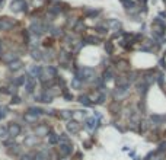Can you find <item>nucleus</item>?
Listing matches in <instances>:
<instances>
[{
  "label": "nucleus",
  "instance_id": "nucleus-1",
  "mask_svg": "<svg viewBox=\"0 0 166 160\" xmlns=\"http://www.w3.org/2000/svg\"><path fill=\"white\" fill-rule=\"evenodd\" d=\"M8 132H9V135H10L12 138H15V137H18V135L22 132V128H21L19 124L12 122V124H9V127H8Z\"/></svg>",
  "mask_w": 166,
  "mask_h": 160
},
{
  "label": "nucleus",
  "instance_id": "nucleus-2",
  "mask_svg": "<svg viewBox=\"0 0 166 160\" xmlns=\"http://www.w3.org/2000/svg\"><path fill=\"white\" fill-rule=\"evenodd\" d=\"M10 9L13 12H23V10H26V3L23 0H13L10 4Z\"/></svg>",
  "mask_w": 166,
  "mask_h": 160
},
{
  "label": "nucleus",
  "instance_id": "nucleus-3",
  "mask_svg": "<svg viewBox=\"0 0 166 160\" xmlns=\"http://www.w3.org/2000/svg\"><path fill=\"white\" fill-rule=\"evenodd\" d=\"M67 131L68 132H72V134H77V132L80 131V124H79L77 121H68Z\"/></svg>",
  "mask_w": 166,
  "mask_h": 160
},
{
  "label": "nucleus",
  "instance_id": "nucleus-4",
  "mask_svg": "<svg viewBox=\"0 0 166 160\" xmlns=\"http://www.w3.org/2000/svg\"><path fill=\"white\" fill-rule=\"evenodd\" d=\"M85 127L88 130L93 131L96 127H99V119H95V118H86L85 119Z\"/></svg>",
  "mask_w": 166,
  "mask_h": 160
},
{
  "label": "nucleus",
  "instance_id": "nucleus-5",
  "mask_svg": "<svg viewBox=\"0 0 166 160\" xmlns=\"http://www.w3.org/2000/svg\"><path fill=\"white\" fill-rule=\"evenodd\" d=\"M31 32H32L34 35H37V37H39V35L44 32L43 25H41L39 22H38V23H37V22H34V23L31 25Z\"/></svg>",
  "mask_w": 166,
  "mask_h": 160
},
{
  "label": "nucleus",
  "instance_id": "nucleus-6",
  "mask_svg": "<svg viewBox=\"0 0 166 160\" xmlns=\"http://www.w3.org/2000/svg\"><path fill=\"white\" fill-rule=\"evenodd\" d=\"M147 90H149V84L146 83L144 80H141V82L137 83V92L140 93L141 96H144L146 93H147Z\"/></svg>",
  "mask_w": 166,
  "mask_h": 160
},
{
  "label": "nucleus",
  "instance_id": "nucleus-7",
  "mask_svg": "<svg viewBox=\"0 0 166 160\" xmlns=\"http://www.w3.org/2000/svg\"><path fill=\"white\" fill-rule=\"evenodd\" d=\"M58 152L63 154V156H68L70 153L73 152V147H72V144H60V147H58Z\"/></svg>",
  "mask_w": 166,
  "mask_h": 160
},
{
  "label": "nucleus",
  "instance_id": "nucleus-8",
  "mask_svg": "<svg viewBox=\"0 0 166 160\" xmlns=\"http://www.w3.org/2000/svg\"><path fill=\"white\" fill-rule=\"evenodd\" d=\"M128 89H130V84H128V86H118L117 90H115V96H117V98L125 96V95L128 93Z\"/></svg>",
  "mask_w": 166,
  "mask_h": 160
},
{
  "label": "nucleus",
  "instance_id": "nucleus-9",
  "mask_svg": "<svg viewBox=\"0 0 166 160\" xmlns=\"http://www.w3.org/2000/svg\"><path fill=\"white\" fill-rule=\"evenodd\" d=\"M12 26H13V22H10L8 18L0 19V31H8V29H10Z\"/></svg>",
  "mask_w": 166,
  "mask_h": 160
},
{
  "label": "nucleus",
  "instance_id": "nucleus-10",
  "mask_svg": "<svg viewBox=\"0 0 166 160\" xmlns=\"http://www.w3.org/2000/svg\"><path fill=\"white\" fill-rule=\"evenodd\" d=\"M35 135H37V137H45V135H48V127L38 125L37 130H35Z\"/></svg>",
  "mask_w": 166,
  "mask_h": 160
},
{
  "label": "nucleus",
  "instance_id": "nucleus-11",
  "mask_svg": "<svg viewBox=\"0 0 166 160\" xmlns=\"http://www.w3.org/2000/svg\"><path fill=\"white\" fill-rule=\"evenodd\" d=\"M2 58H3L4 63L10 64V63H13V61H16L18 60V54H15V52H9V54H4Z\"/></svg>",
  "mask_w": 166,
  "mask_h": 160
},
{
  "label": "nucleus",
  "instance_id": "nucleus-12",
  "mask_svg": "<svg viewBox=\"0 0 166 160\" xmlns=\"http://www.w3.org/2000/svg\"><path fill=\"white\" fill-rule=\"evenodd\" d=\"M23 67V64H22L21 60H16V61H13V63L9 64V70L10 72H18V70H21Z\"/></svg>",
  "mask_w": 166,
  "mask_h": 160
},
{
  "label": "nucleus",
  "instance_id": "nucleus-13",
  "mask_svg": "<svg viewBox=\"0 0 166 160\" xmlns=\"http://www.w3.org/2000/svg\"><path fill=\"white\" fill-rule=\"evenodd\" d=\"M45 74H47L50 79H53V77H57V68L53 67V66H48V67H45Z\"/></svg>",
  "mask_w": 166,
  "mask_h": 160
},
{
  "label": "nucleus",
  "instance_id": "nucleus-14",
  "mask_svg": "<svg viewBox=\"0 0 166 160\" xmlns=\"http://www.w3.org/2000/svg\"><path fill=\"white\" fill-rule=\"evenodd\" d=\"M37 143H38L37 135H28V137L25 138V144H26V146H35Z\"/></svg>",
  "mask_w": 166,
  "mask_h": 160
},
{
  "label": "nucleus",
  "instance_id": "nucleus-15",
  "mask_svg": "<svg viewBox=\"0 0 166 160\" xmlns=\"http://www.w3.org/2000/svg\"><path fill=\"white\" fill-rule=\"evenodd\" d=\"M150 119H152V122H153L154 125H160V124L163 122V119H165V117H163V115H156L154 114V115H152V118Z\"/></svg>",
  "mask_w": 166,
  "mask_h": 160
},
{
  "label": "nucleus",
  "instance_id": "nucleus-16",
  "mask_svg": "<svg viewBox=\"0 0 166 160\" xmlns=\"http://www.w3.org/2000/svg\"><path fill=\"white\" fill-rule=\"evenodd\" d=\"M60 117L63 119H72L73 118V112L72 111H60Z\"/></svg>",
  "mask_w": 166,
  "mask_h": 160
},
{
  "label": "nucleus",
  "instance_id": "nucleus-17",
  "mask_svg": "<svg viewBox=\"0 0 166 160\" xmlns=\"http://www.w3.org/2000/svg\"><path fill=\"white\" fill-rule=\"evenodd\" d=\"M119 26H121V22L117 21V19H111V21H108V28H114V29H118Z\"/></svg>",
  "mask_w": 166,
  "mask_h": 160
},
{
  "label": "nucleus",
  "instance_id": "nucleus-18",
  "mask_svg": "<svg viewBox=\"0 0 166 160\" xmlns=\"http://www.w3.org/2000/svg\"><path fill=\"white\" fill-rule=\"evenodd\" d=\"M79 102H80L82 105H85V106H90L92 105V102H90V99L86 95H82L80 98H79Z\"/></svg>",
  "mask_w": 166,
  "mask_h": 160
},
{
  "label": "nucleus",
  "instance_id": "nucleus-19",
  "mask_svg": "<svg viewBox=\"0 0 166 160\" xmlns=\"http://www.w3.org/2000/svg\"><path fill=\"white\" fill-rule=\"evenodd\" d=\"M23 118H25V121H26V122H31V124H32V122H37V119H38V117H37V115H32V114H29V112H26V114H25V117H23Z\"/></svg>",
  "mask_w": 166,
  "mask_h": 160
},
{
  "label": "nucleus",
  "instance_id": "nucleus-20",
  "mask_svg": "<svg viewBox=\"0 0 166 160\" xmlns=\"http://www.w3.org/2000/svg\"><path fill=\"white\" fill-rule=\"evenodd\" d=\"M31 57H32L34 60H41V58H43V54H41V51H39V50L32 48V51H31Z\"/></svg>",
  "mask_w": 166,
  "mask_h": 160
},
{
  "label": "nucleus",
  "instance_id": "nucleus-21",
  "mask_svg": "<svg viewBox=\"0 0 166 160\" xmlns=\"http://www.w3.org/2000/svg\"><path fill=\"white\" fill-rule=\"evenodd\" d=\"M58 144H70L68 135L67 134H60L58 135Z\"/></svg>",
  "mask_w": 166,
  "mask_h": 160
},
{
  "label": "nucleus",
  "instance_id": "nucleus-22",
  "mask_svg": "<svg viewBox=\"0 0 166 160\" xmlns=\"http://www.w3.org/2000/svg\"><path fill=\"white\" fill-rule=\"evenodd\" d=\"M28 112H29V114H32V115L39 117V115L43 114V109H41V108H35V106H32V108H29V109H28Z\"/></svg>",
  "mask_w": 166,
  "mask_h": 160
},
{
  "label": "nucleus",
  "instance_id": "nucleus-23",
  "mask_svg": "<svg viewBox=\"0 0 166 160\" xmlns=\"http://www.w3.org/2000/svg\"><path fill=\"white\" fill-rule=\"evenodd\" d=\"M43 72H44V70L39 67V66H34V67H31V73H32V74H35L37 77H38Z\"/></svg>",
  "mask_w": 166,
  "mask_h": 160
},
{
  "label": "nucleus",
  "instance_id": "nucleus-24",
  "mask_svg": "<svg viewBox=\"0 0 166 160\" xmlns=\"http://www.w3.org/2000/svg\"><path fill=\"white\" fill-rule=\"evenodd\" d=\"M83 42H86V44H98V39L95 38V37L88 35V37H85V38H83Z\"/></svg>",
  "mask_w": 166,
  "mask_h": 160
},
{
  "label": "nucleus",
  "instance_id": "nucleus-25",
  "mask_svg": "<svg viewBox=\"0 0 166 160\" xmlns=\"http://www.w3.org/2000/svg\"><path fill=\"white\" fill-rule=\"evenodd\" d=\"M112 77H114V73L111 72V70H107V72L103 73V77H102V79H103V82H108V80H111Z\"/></svg>",
  "mask_w": 166,
  "mask_h": 160
},
{
  "label": "nucleus",
  "instance_id": "nucleus-26",
  "mask_svg": "<svg viewBox=\"0 0 166 160\" xmlns=\"http://www.w3.org/2000/svg\"><path fill=\"white\" fill-rule=\"evenodd\" d=\"M105 51H107V54H112V51H114V47H112V42H105Z\"/></svg>",
  "mask_w": 166,
  "mask_h": 160
},
{
  "label": "nucleus",
  "instance_id": "nucleus-27",
  "mask_svg": "<svg viewBox=\"0 0 166 160\" xmlns=\"http://www.w3.org/2000/svg\"><path fill=\"white\" fill-rule=\"evenodd\" d=\"M48 141H50V144H55V143H58V135L51 134V135H50V138H48Z\"/></svg>",
  "mask_w": 166,
  "mask_h": 160
},
{
  "label": "nucleus",
  "instance_id": "nucleus-28",
  "mask_svg": "<svg viewBox=\"0 0 166 160\" xmlns=\"http://www.w3.org/2000/svg\"><path fill=\"white\" fill-rule=\"evenodd\" d=\"M25 76H21V77H18L16 80H15V84L16 86H21V84H25Z\"/></svg>",
  "mask_w": 166,
  "mask_h": 160
},
{
  "label": "nucleus",
  "instance_id": "nucleus-29",
  "mask_svg": "<svg viewBox=\"0 0 166 160\" xmlns=\"http://www.w3.org/2000/svg\"><path fill=\"white\" fill-rule=\"evenodd\" d=\"M6 135H9L8 128H2V127H0V138H2V137H6Z\"/></svg>",
  "mask_w": 166,
  "mask_h": 160
},
{
  "label": "nucleus",
  "instance_id": "nucleus-30",
  "mask_svg": "<svg viewBox=\"0 0 166 160\" xmlns=\"http://www.w3.org/2000/svg\"><path fill=\"white\" fill-rule=\"evenodd\" d=\"M162 152H166V141H162V143L159 144V153Z\"/></svg>",
  "mask_w": 166,
  "mask_h": 160
},
{
  "label": "nucleus",
  "instance_id": "nucleus-31",
  "mask_svg": "<svg viewBox=\"0 0 166 160\" xmlns=\"http://www.w3.org/2000/svg\"><path fill=\"white\" fill-rule=\"evenodd\" d=\"M72 84H73V86H74V88H77V89H79V88H80V86H82L80 80H77V79H73V80H72Z\"/></svg>",
  "mask_w": 166,
  "mask_h": 160
},
{
  "label": "nucleus",
  "instance_id": "nucleus-32",
  "mask_svg": "<svg viewBox=\"0 0 166 160\" xmlns=\"http://www.w3.org/2000/svg\"><path fill=\"white\" fill-rule=\"evenodd\" d=\"M21 160H34V156H31V154H22Z\"/></svg>",
  "mask_w": 166,
  "mask_h": 160
},
{
  "label": "nucleus",
  "instance_id": "nucleus-33",
  "mask_svg": "<svg viewBox=\"0 0 166 160\" xmlns=\"http://www.w3.org/2000/svg\"><path fill=\"white\" fill-rule=\"evenodd\" d=\"M105 98H107V96H105V93H101V95H99V98H98V101H96V102H98V103H103Z\"/></svg>",
  "mask_w": 166,
  "mask_h": 160
},
{
  "label": "nucleus",
  "instance_id": "nucleus-34",
  "mask_svg": "<svg viewBox=\"0 0 166 160\" xmlns=\"http://www.w3.org/2000/svg\"><path fill=\"white\" fill-rule=\"evenodd\" d=\"M98 32H99V34H107V29H105L103 26H99V28H98Z\"/></svg>",
  "mask_w": 166,
  "mask_h": 160
},
{
  "label": "nucleus",
  "instance_id": "nucleus-35",
  "mask_svg": "<svg viewBox=\"0 0 166 160\" xmlns=\"http://www.w3.org/2000/svg\"><path fill=\"white\" fill-rule=\"evenodd\" d=\"M64 98H66L67 101H72V99H73V95H70V93H64Z\"/></svg>",
  "mask_w": 166,
  "mask_h": 160
},
{
  "label": "nucleus",
  "instance_id": "nucleus-36",
  "mask_svg": "<svg viewBox=\"0 0 166 160\" xmlns=\"http://www.w3.org/2000/svg\"><path fill=\"white\" fill-rule=\"evenodd\" d=\"M4 117H6V112H4V109H0V119H3Z\"/></svg>",
  "mask_w": 166,
  "mask_h": 160
},
{
  "label": "nucleus",
  "instance_id": "nucleus-37",
  "mask_svg": "<svg viewBox=\"0 0 166 160\" xmlns=\"http://www.w3.org/2000/svg\"><path fill=\"white\" fill-rule=\"evenodd\" d=\"M12 102H15V103H19V102H21V99H19V98H18V96H15V99H13Z\"/></svg>",
  "mask_w": 166,
  "mask_h": 160
},
{
  "label": "nucleus",
  "instance_id": "nucleus-38",
  "mask_svg": "<svg viewBox=\"0 0 166 160\" xmlns=\"http://www.w3.org/2000/svg\"><path fill=\"white\" fill-rule=\"evenodd\" d=\"M160 67H166V63L163 61V60H160Z\"/></svg>",
  "mask_w": 166,
  "mask_h": 160
},
{
  "label": "nucleus",
  "instance_id": "nucleus-39",
  "mask_svg": "<svg viewBox=\"0 0 166 160\" xmlns=\"http://www.w3.org/2000/svg\"><path fill=\"white\" fill-rule=\"evenodd\" d=\"M0 54H3V48H2V42H0Z\"/></svg>",
  "mask_w": 166,
  "mask_h": 160
},
{
  "label": "nucleus",
  "instance_id": "nucleus-40",
  "mask_svg": "<svg viewBox=\"0 0 166 160\" xmlns=\"http://www.w3.org/2000/svg\"><path fill=\"white\" fill-rule=\"evenodd\" d=\"M60 160H68V159H66V157H64V159H60Z\"/></svg>",
  "mask_w": 166,
  "mask_h": 160
}]
</instances>
